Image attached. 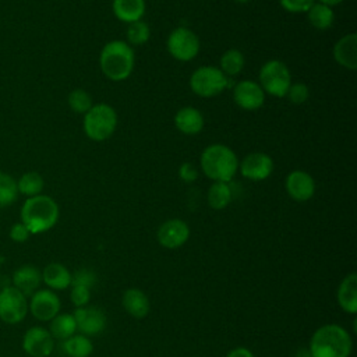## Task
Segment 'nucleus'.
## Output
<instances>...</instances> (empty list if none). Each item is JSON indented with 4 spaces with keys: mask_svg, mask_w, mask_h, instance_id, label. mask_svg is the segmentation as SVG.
<instances>
[{
    "mask_svg": "<svg viewBox=\"0 0 357 357\" xmlns=\"http://www.w3.org/2000/svg\"><path fill=\"white\" fill-rule=\"evenodd\" d=\"M1 262H3V259L0 258V269H1Z\"/></svg>",
    "mask_w": 357,
    "mask_h": 357,
    "instance_id": "42",
    "label": "nucleus"
},
{
    "mask_svg": "<svg viewBox=\"0 0 357 357\" xmlns=\"http://www.w3.org/2000/svg\"><path fill=\"white\" fill-rule=\"evenodd\" d=\"M236 3H238V4H247L248 1H251V0H234Z\"/></svg>",
    "mask_w": 357,
    "mask_h": 357,
    "instance_id": "41",
    "label": "nucleus"
},
{
    "mask_svg": "<svg viewBox=\"0 0 357 357\" xmlns=\"http://www.w3.org/2000/svg\"><path fill=\"white\" fill-rule=\"evenodd\" d=\"M73 317L77 324V331L85 336H96L106 328L105 312L95 305L78 307L73 311Z\"/></svg>",
    "mask_w": 357,
    "mask_h": 357,
    "instance_id": "12",
    "label": "nucleus"
},
{
    "mask_svg": "<svg viewBox=\"0 0 357 357\" xmlns=\"http://www.w3.org/2000/svg\"><path fill=\"white\" fill-rule=\"evenodd\" d=\"M42 282L53 291L66 290L71 286V272L60 262H50L42 271Z\"/></svg>",
    "mask_w": 357,
    "mask_h": 357,
    "instance_id": "20",
    "label": "nucleus"
},
{
    "mask_svg": "<svg viewBox=\"0 0 357 357\" xmlns=\"http://www.w3.org/2000/svg\"><path fill=\"white\" fill-rule=\"evenodd\" d=\"M353 339L346 328L337 324H325L312 333L308 351L311 357H350Z\"/></svg>",
    "mask_w": 357,
    "mask_h": 357,
    "instance_id": "1",
    "label": "nucleus"
},
{
    "mask_svg": "<svg viewBox=\"0 0 357 357\" xmlns=\"http://www.w3.org/2000/svg\"><path fill=\"white\" fill-rule=\"evenodd\" d=\"M112 8L117 20L131 24L144 17L145 0H113Z\"/></svg>",
    "mask_w": 357,
    "mask_h": 357,
    "instance_id": "23",
    "label": "nucleus"
},
{
    "mask_svg": "<svg viewBox=\"0 0 357 357\" xmlns=\"http://www.w3.org/2000/svg\"><path fill=\"white\" fill-rule=\"evenodd\" d=\"M307 18H308V22L315 29L325 31L332 26L335 14H333L332 7H328L322 3H314L307 11Z\"/></svg>",
    "mask_w": 357,
    "mask_h": 357,
    "instance_id": "26",
    "label": "nucleus"
},
{
    "mask_svg": "<svg viewBox=\"0 0 357 357\" xmlns=\"http://www.w3.org/2000/svg\"><path fill=\"white\" fill-rule=\"evenodd\" d=\"M61 350L68 357H89L93 351V343L88 336L74 333L61 342Z\"/></svg>",
    "mask_w": 357,
    "mask_h": 357,
    "instance_id": "25",
    "label": "nucleus"
},
{
    "mask_svg": "<svg viewBox=\"0 0 357 357\" xmlns=\"http://www.w3.org/2000/svg\"><path fill=\"white\" fill-rule=\"evenodd\" d=\"M220 71L227 77H233L237 75L243 71L244 64H245V59L244 54L238 50V49H229L226 50L222 57H220Z\"/></svg>",
    "mask_w": 357,
    "mask_h": 357,
    "instance_id": "29",
    "label": "nucleus"
},
{
    "mask_svg": "<svg viewBox=\"0 0 357 357\" xmlns=\"http://www.w3.org/2000/svg\"><path fill=\"white\" fill-rule=\"evenodd\" d=\"M121 305L128 315L137 319H142L149 314L151 303L148 296L137 287H130L123 293Z\"/></svg>",
    "mask_w": 357,
    "mask_h": 357,
    "instance_id": "21",
    "label": "nucleus"
},
{
    "mask_svg": "<svg viewBox=\"0 0 357 357\" xmlns=\"http://www.w3.org/2000/svg\"><path fill=\"white\" fill-rule=\"evenodd\" d=\"M343 1H344V0H318V3H322V4L328 6V7H333V6H337V4L343 3Z\"/></svg>",
    "mask_w": 357,
    "mask_h": 357,
    "instance_id": "40",
    "label": "nucleus"
},
{
    "mask_svg": "<svg viewBox=\"0 0 357 357\" xmlns=\"http://www.w3.org/2000/svg\"><path fill=\"white\" fill-rule=\"evenodd\" d=\"M226 357H255V356L250 349H247L244 346H237V347L229 350Z\"/></svg>",
    "mask_w": 357,
    "mask_h": 357,
    "instance_id": "39",
    "label": "nucleus"
},
{
    "mask_svg": "<svg viewBox=\"0 0 357 357\" xmlns=\"http://www.w3.org/2000/svg\"><path fill=\"white\" fill-rule=\"evenodd\" d=\"M60 297L56 294V291L47 287L38 289L32 296H29L28 312H31V315L40 322L52 321L60 312Z\"/></svg>",
    "mask_w": 357,
    "mask_h": 357,
    "instance_id": "10",
    "label": "nucleus"
},
{
    "mask_svg": "<svg viewBox=\"0 0 357 357\" xmlns=\"http://www.w3.org/2000/svg\"><path fill=\"white\" fill-rule=\"evenodd\" d=\"M167 52L178 61H190L199 52L198 36L185 26H178L173 29L167 38Z\"/></svg>",
    "mask_w": 357,
    "mask_h": 357,
    "instance_id": "9",
    "label": "nucleus"
},
{
    "mask_svg": "<svg viewBox=\"0 0 357 357\" xmlns=\"http://www.w3.org/2000/svg\"><path fill=\"white\" fill-rule=\"evenodd\" d=\"M238 169L243 177L252 181H261L272 174L273 160L268 153L251 152L238 162Z\"/></svg>",
    "mask_w": 357,
    "mask_h": 357,
    "instance_id": "14",
    "label": "nucleus"
},
{
    "mask_svg": "<svg viewBox=\"0 0 357 357\" xmlns=\"http://www.w3.org/2000/svg\"><path fill=\"white\" fill-rule=\"evenodd\" d=\"M95 282L96 275L89 269H78L71 275V284H84L92 289Z\"/></svg>",
    "mask_w": 357,
    "mask_h": 357,
    "instance_id": "36",
    "label": "nucleus"
},
{
    "mask_svg": "<svg viewBox=\"0 0 357 357\" xmlns=\"http://www.w3.org/2000/svg\"><path fill=\"white\" fill-rule=\"evenodd\" d=\"M284 188L291 199L297 202H305L315 194V181L307 172L293 170L284 180Z\"/></svg>",
    "mask_w": 357,
    "mask_h": 357,
    "instance_id": "15",
    "label": "nucleus"
},
{
    "mask_svg": "<svg viewBox=\"0 0 357 357\" xmlns=\"http://www.w3.org/2000/svg\"><path fill=\"white\" fill-rule=\"evenodd\" d=\"M8 236L14 243H25L32 234L29 233V230L25 227L22 222H17L10 227Z\"/></svg>",
    "mask_w": 357,
    "mask_h": 357,
    "instance_id": "37",
    "label": "nucleus"
},
{
    "mask_svg": "<svg viewBox=\"0 0 357 357\" xmlns=\"http://www.w3.org/2000/svg\"><path fill=\"white\" fill-rule=\"evenodd\" d=\"M291 85L289 67L280 60H269L259 70V86L268 95L283 98Z\"/></svg>",
    "mask_w": 357,
    "mask_h": 357,
    "instance_id": "6",
    "label": "nucleus"
},
{
    "mask_svg": "<svg viewBox=\"0 0 357 357\" xmlns=\"http://www.w3.org/2000/svg\"><path fill=\"white\" fill-rule=\"evenodd\" d=\"M49 332L54 340H66L77 333V324L73 314L59 312L52 321H49Z\"/></svg>",
    "mask_w": 357,
    "mask_h": 357,
    "instance_id": "24",
    "label": "nucleus"
},
{
    "mask_svg": "<svg viewBox=\"0 0 357 357\" xmlns=\"http://www.w3.org/2000/svg\"><path fill=\"white\" fill-rule=\"evenodd\" d=\"M40 283L42 272L32 264H24L18 266L11 275V286L18 289L26 297L32 296L38 289H40Z\"/></svg>",
    "mask_w": 357,
    "mask_h": 357,
    "instance_id": "17",
    "label": "nucleus"
},
{
    "mask_svg": "<svg viewBox=\"0 0 357 357\" xmlns=\"http://www.w3.org/2000/svg\"><path fill=\"white\" fill-rule=\"evenodd\" d=\"M18 198L17 180L4 172H0V208L13 205Z\"/></svg>",
    "mask_w": 357,
    "mask_h": 357,
    "instance_id": "30",
    "label": "nucleus"
},
{
    "mask_svg": "<svg viewBox=\"0 0 357 357\" xmlns=\"http://www.w3.org/2000/svg\"><path fill=\"white\" fill-rule=\"evenodd\" d=\"M68 106L73 112L85 114L92 107V98L85 89H73L67 98Z\"/></svg>",
    "mask_w": 357,
    "mask_h": 357,
    "instance_id": "31",
    "label": "nucleus"
},
{
    "mask_svg": "<svg viewBox=\"0 0 357 357\" xmlns=\"http://www.w3.org/2000/svg\"><path fill=\"white\" fill-rule=\"evenodd\" d=\"M201 169L212 181L230 183L238 169V159L231 148L212 144L201 153Z\"/></svg>",
    "mask_w": 357,
    "mask_h": 357,
    "instance_id": "3",
    "label": "nucleus"
},
{
    "mask_svg": "<svg viewBox=\"0 0 357 357\" xmlns=\"http://www.w3.org/2000/svg\"><path fill=\"white\" fill-rule=\"evenodd\" d=\"M333 59L335 61L347 68V70H356L357 68V35L356 33H347L342 36L333 46Z\"/></svg>",
    "mask_w": 357,
    "mask_h": 357,
    "instance_id": "18",
    "label": "nucleus"
},
{
    "mask_svg": "<svg viewBox=\"0 0 357 357\" xmlns=\"http://www.w3.org/2000/svg\"><path fill=\"white\" fill-rule=\"evenodd\" d=\"M151 36V29L149 25L146 22H144L142 20L135 21L128 24L127 28V39L131 45H144L148 42Z\"/></svg>",
    "mask_w": 357,
    "mask_h": 357,
    "instance_id": "32",
    "label": "nucleus"
},
{
    "mask_svg": "<svg viewBox=\"0 0 357 357\" xmlns=\"http://www.w3.org/2000/svg\"><path fill=\"white\" fill-rule=\"evenodd\" d=\"M21 346L29 357H49L54 350V339L49 329L35 325L25 331Z\"/></svg>",
    "mask_w": 357,
    "mask_h": 357,
    "instance_id": "11",
    "label": "nucleus"
},
{
    "mask_svg": "<svg viewBox=\"0 0 357 357\" xmlns=\"http://www.w3.org/2000/svg\"><path fill=\"white\" fill-rule=\"evenodd\" d=\"M135 56L131 46L123 40L107 42L99 56L102 73L112 81H124L134 70Z\"/></svg>",
    "mask_w": 357,
    "mask_h": 357,
    "instance_id": "4",
    "label": "nucleus"
},
{
    "mask_svg": "<svg viewBox=\"0 0 357 357\" xmlns=\"http://www.w3.org/2000/svg\"><path fill=\"white\" fill-rule=\"evenodd\" d=\"M280 6L293 14L307 13L308 8L315 3V0H279Z\"/></svg>",
    "mask_w": 357,
    "mask_h": 357,
    "instance_id": "35",
    "label": "nucleus"
},
{
    "mask_svg": "<svg viewBox=\"0 0 357 357\" xmlns=\"http://www.w3.org/2000/svg\"><path fill=\"white\" fill-rule=\"evenodd\" d=\"M233 99L236 105L244 110H257L265 102V92L252 79H243L236 84L233 89Z\"/></svg>",
    "mask_w": 357,
    "mask_h": 357,
    "instance_id": "16",
    "label": "nucleus"
},
{
    "mask_svg": "<svg viewBox=\"0 0 357 357\" xmlns=\"http://www.w3.org/2000/svg\"><path fill=\"white\" fill-rule=\"evenodd\" d=\"M174 126L180 132L194 135L204 128V116L198 109L184 106L174 114Z\"/></svg>",
    "mask_w": 357,
    "mask_h": 357,
    "instance_id": "22",
    "label": "nucleus"
},
{
    "mask_svg": "<svg viewBox=\"0 0 357 357\" xmlns=\"http://www.w3.org/2000/svg\"><path fill=\"white\" fill-rule=\"evenodd\" d=\"M0 325H1V321H0Z\"/></svg>",
    "mask_w": 357,
    "mask_h": 357,
    "instance_id": "43",
    "label": "nucleus"
},
{
    "mask_svg": "<svg viewBox=\"0 0 357 357\" xmlns=\"http://www.w3.org/2000/svg\"><path fill=\"white\" fill-rule=\"evenodd\" d=\"M156 238L163 248H180L190 238V226L181 219H169L159 226Z\"/></svg>",
    "mask_w": 357,
    "mask_h": 357,
    "instance_id": "13",
    "label": "nucleus"
},
{
    "mask_svg": "<svg viewBox=\"0 0 357 357\" xmlns=\"http://www.w3.org/2000/svg\"><path fill=\"white\" fill-rule=\"evenodd\" d=\"M20 216L31 234H42L56 226L60 209L52 197L39 194L25 199Z\"/></svg>",
    "mask_w": 357,
    "mask_h": 357,
    "instance_id": "2",
    "label": "nucleus"
},
{
    "mask_svg": "<svg viewBox=\"0 0 357 357\" xmlns=\"http://www.w3.org/2000/svg\"><path fill=\"white\" fill-rule=\"evenodd\" d=\"M231 197H233V192L229 183L213 181V184L208 190L206 201L212 209L220 211V209H225L231 202Z\"/></svg>",
    "mask_w": 357,
    "mask_h": 357,
    "instance_id": "27",
    "label": "nucleus"
},
{
    "mask_svg": "<svg viewBox=\"0 0 357 357\" xmlns=\"http://www.w3.org/2000/svg\"><path fill=\"white\" fill-rule=\"evenodd\" d=\"M28 315V297L14 286L8 284L0 290V321L17 325Z\"/></svg>",
    "mask_w": 357,
    "mask_h": 357,
    "instance_id": "8",
    "label": "nucleus"
},
{
    "mask_svg": "<svg viewBox=\"0 0 357 357\" xmlns=\"http://www.w3.org/2000/svg\"><path fill=\"white\" fill-rule=\"evenodd\" d=\"M227 86V77L220 68L213 66H202L190 77L191 91L201 98H212L223 92Z\"/></svg>",
    "mask_w": 357,
    "mask_h": 357,
    "instance_id": "7",
    "label": "nucleus"
},
{
    "mask_svg": "<svg viewBox=\"0 0 357 357\" xmlns=\"http://www.w3.org/2000/svg\"><path fill=\"white\" fill-rule=\"evenodd\" d=\"M70 287V300L75 305V308L88 305L91 300V287L84 284H71Z\"/></svg>",
    "mask_w": 357,
    "mask_h": 357,
    "instance_id": "33",
    "label": "nucleus"
},
{
    "mask_svg": "<svg viewBox=\"0 0 357 357\" xmlns=\"http://www.w3.org/2000/svg\"><path fill=\"white\" fill-rule=\"evenodd\" d=\"M84 132L85 135L96 142L105 141L116 130L117 113L107 103H96L84 114Z\"/></svg>",
    "mask_w": 357,
    "mask_h": 357,
    "instance_id": "5",
    "label": "nucleus"
},
{
    "mask_svg": "<svg viewBox=\"0 0 357 357\" xmlns=\"http://www.w3.org/2000/svg\"><path fill=\"white\" fill-rule=\"evenodd\" d=\"M286 96L291 103L303 105L304 102H307V99L310 96V89L304 82H296L289 86Z\"/></svg>",
    "mask_w": 357,
    "mask_h": 357,
    "instance_id": "34",
    "label": "nucleus"
},
{
    "mask_svg": "<svg viewBox=\"0 0 357 357\" xmlns=\"http://www.w3.org/2000/svg\"><path fill=\"white\" fill-rule=\"evenodd\" d=\"M45 187V180L38 172H26L17 180L18 194L25 195L26 198L42 194Z\"/></svg>",
    "mask_w": 357,
    "mask_h": 357,
    "instance_id": "28",
    "label": "nucleus"
},
{
    "mask_svg": "<svg viewBox=\"0 0 357 357\" xmlns=\"http://www.w3.org/2000/svg\"><path fill=\"white\" fill-rule=\"evenodd\" d=\"M178 177L184 183H194L198 178V170L192 163L184 162L178 167Z\"/></svg>",
    "mask_w": 357,
    "mask_h": 357,
    "instance_id": "38",
    "label": "nucleus"
},
{
    "mask_svg": "<svg viewBox=\"0 0 357 357\" xmlns=\"http://www.w3.org/2000/svg\"><path fill=\"white\" fill-rule=\"evenodd\" d=\"M336 300L344 312L350 315L357 314V275L354 272L346 275L340 280L336 291Z\"/></svg>",
    "mask_w": 357,
    "mask_h": 357,
    "instance_id": "19",
    "label": "nucleus"
}]
</instances>
